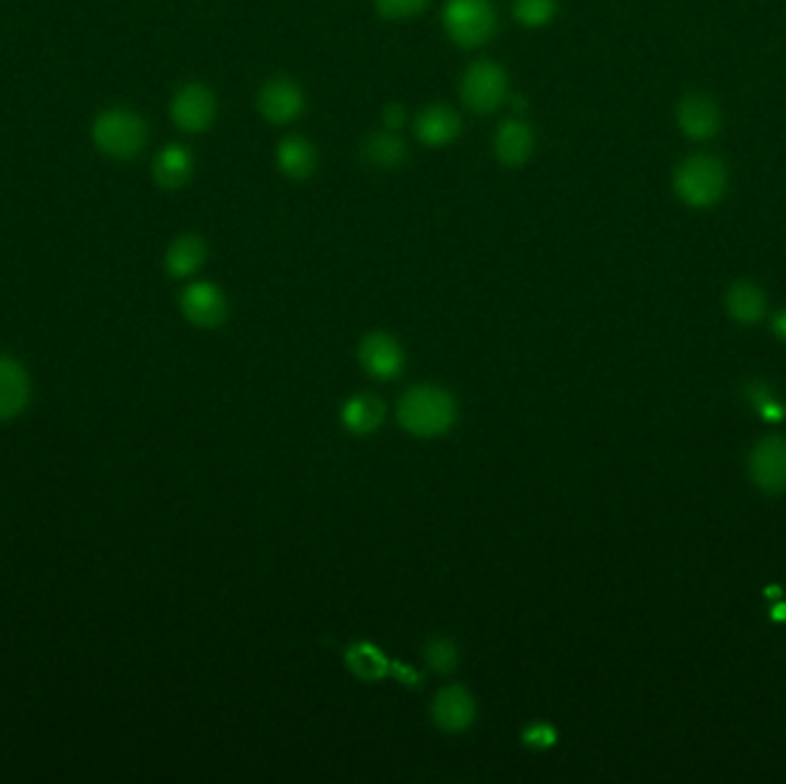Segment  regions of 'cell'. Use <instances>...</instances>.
I'll return each instance as SVG.
<instances>
[{"label": "cell", "mask_w": 786, "mask_h": 784, "mask_svg": "<svg viewBox=\"0 0 786 784\" xmlns=\"http://www.w3.org/2000/svg\"><path fill=\"white\" fill-rule=\"evenodd\" d=\"M182 313L203 330H215L228 318V302L215 284H192L180 297Z\"/></svg>", "instance_id": "30bf717a"}, {"label": "cell", "mask_w": 786, "mask_h": 784, "mask_svg": "<svg viewBox=\"0 0 786 784\" xmlns=\"http://www.w3.org/2000/svg\"><path fill=\"white\" fill-rule=\"evenodd\" d=\"M522 741L529 748L545 750V748H552L554 743H557V731H554V727L547 723H534L522 731Z\"/></svg>", "instance_id": "484cf974"}, {"label": "cell", "mask_w": 786, "mask_h": 784, "mask_svg": "<svg viewBox=\"0 0 786 784\" xmlns=\"http://www.w3.org/2000/svg\"><path fill=\"white\" fill-rule=\"evenodd\" d=\"M444 28L462 49H476L497 31L495 5L490 0H447Z\"/></svg>", "instance_id": "277c9868"}, {"label": "cell", "mask_w": 786, "mask_h": 784, "mask_svg": "<svg viewBox=\"0 0 786 784\" xmlns=\"http://www.w3.org/2000/svg\"><path fill=\"white\" fill-rule=\"evenodd\" d=\"M407 123V113L401 104H389L384 108V125L389 131H398Z\"/></svg>", "instance_id": "83f0119b"}, {"label": "cell", "mask_w": 786, "mask_h": 784, "mask_svg": "<svg viewBox=\"0 0 786 784\" xmlns=\"http://www.w3.org/2000/svg\"><path fill=\"white\" fill-rule=\"evenodd\" d=\"M474 718H476V702L465 688L449 685L444 690H439V695L432 702V720L439 729L449 734H460L472 727Z\"/></svg>", "instance_id": "7c38bea8"}, {"label": "cell", "mask_w": 786, "mask_h": 784, "mask_svg": "<svg viewBox=\"0 0 786 784\" xmlns=\"http://www.w3.org/2000/svg\"><path fill=\"white\" fill-rule=\"evenodd\" d=\"M345 660H348L352 675L363 681H378L386 677V672L391 670V662L384 658V654L378 647H373L371 642L352 644L350 652L345 654Z\"/></svg>", "instance_id": "7402d4cb"}, {"label": "cell", "mask_w": 786, "mask_h": 784, "mask_svg": "<svg viewBox=\"0 0 786 784\" xmlns=\"http://www.w3.org/2000/svg\"><path fill=\"white\" fill-rule=\"evenodd\" d=\"M727 313L741 325H756L766 318L768 299L766 292L752 281H736L725 295Z\"/></svg>", "instance_id": "e0dca14e"}, {"label": "cell", "mask_w": 786, "mask_h": 784, "mask_svg": "<svg viewBox=\"0 0 786 784\" xmlns=\"http://www.w3.org/2000/svg\"><path fill=\"white\" fill-rule=\"evenodd\" d=\"M258 111L274 125H288L304 111V92L292 79H269L258 92Z\"/></svg>", "instance_id": "9c48e42d"}, {"label": "cell", "mask_w": 786, "mask_h": 784, "mask_svg": "<svg viewBox=\"0 0 786 784\" xmlns=\"http://www.w3.org/2000/svg\"><path fill=\"white\" fill-rule=\"evenodd\" d=\"M460 95L465 106L478 115L497 111L508 97V77L504 67L490 60L470 65L460 81Z\"/></svg>", "instance_id": "5b68a950"}, {"label": "cell", "mask_w": 786, "mask_h": 784, "mask_svg": "<svg viewBox=\"0 0 786 784\" xmlns=\"http://www.w3.org/2000/svg\"><path fill=\"white\" fill-rule=\"evenodd\" d=\"M384 419V405L371 394L350 399L343 407V424L355 435H368L380 428Z\"/></svg>", "instance_id": "44dd1931"}, {"label": "cell", "mask_w": 786, "mask_h": 784, "mask_svg": "<svg viewBox=\"0 0 786 784\" xmlns=\"http://www.w3.org/2000/svg\"><path fill=\"white\" fill-rule=\"evenodd\" d=\"M536 136L524 120H506L495 136V154L504 166H522L534 154Z\"/></svg>", "instance_id": "9a60e30c"}, {"label": "cell", "mask_w": 786, "mask_h": 784, "mask_svg": "<svg viewBox=\"0 0 786 784\" xmlns=\"http://www.w3.org/2000/svg\"><path fill=\"white\" fill-rule=\"evenodd\" d=\"M759 414H761V417H764L766 422H779V419L784 417V410L773 401V403H768L764 410H761Z\"/></svg>", "instance_id": "f546056e"}, {"label": "cell", "mask_w": 786, "mask_h": 784, "mask_svg": "<svg viewBox=\"0 0 786 784\" xmlns=\"http://www.w3.org/2000/svg\"><path fill=\"white\" fill-rule=\"evenodd\" d=\"M674 194L692 210H708L718 205L729 187L727 164L715 154L697 152L685 157L672 177Z\"/></svg>", "instance_id": "6da1fadb"}, {"label": "cell", "mask_w": 786, "mask_h": 784, "mask_svg": "<svg viewBox=\"0 0 786 784\" xmlns=\"http://www.w3.org/2000/svg\"><path fill=\"white\" fill-rule=\"evenodd\" d=\"M361 159L380 171H396L405 164L407 146L396 131H373L363 138Z\"/></svg>", "instance_id": "ac0fdd59"}, {"label": "cell", "mask_w": 786, "mask_h": 784, "mask_svg": "<svg viewBox=\"0 0 786 784\" xmlns=\"http://www.w3.org/2000/svg\"><path fill=\"white\" fill-rule=\"evenodd\" d=\"M559 0H513V14L527 28H541L554 19Z\"/></svg>", "instance_id": "603a6c76"}, {"label": "cell", "mask_w": 786, "mask_h": 784, "mask_svg": "<svg viewBox=\"0 0 786 784\" xmlns=\"http://www.w3.org/2000/svg\"><path fill=\"white\" fill-rule=\"evenodd\" d=\"M750 476L768 495L786 491V437L768 435L756 442L750 453Z\"/></svg>", "instance_id": "8992f818"}, {"label": "cell", "mask_w": 786, "mask_h": 784, "mask_svg": "<svg viewBox=\"0 0 786 784\" xmlns=\"http://www.w3.org/2000/svg\"><path fill=\"white\" fill-rule=\"evenodd\" d=\"M771 616L775 621H786V603H777L773 610H771Z\"/></svg>", "instance_id": "4dcf8cb0"}, {"label": "cell", "mask_w": 786, "mask_h": 784, "mask_svg": "<svg viewBox=\"0 0 786 784\" xmlns=\"http://www.w3.org/2000/svg\"><path fill=\"white\" fill-rule=\"evenodd\" d=\"M359 361L373 378L393 380L403 373L405 355L396 338L384 332H375L361 341Z\"/></svg>", "instance_id": "8fae6325"}, {"label": "cell", "mask_w": 786, "mask_h": 784, "mask_svg": "<svg viewBox=\"0 0 786 784\" xmlns=\"http://www.w3.org/2000/svg\"><path fill=\"white\" fill-rule=\"evenodd\" d=\"M455 401L437 387H414L398 405V422L416 437L442 435L455 424Z\"/></svg>", "instance_id": "3957f363"}, {"label": "cell", "mask_w": 786, "mask_h": 784, "mask_svg": "<svg viewBox=\"0 0 786 784\" xmlns=\"http://www.w3.org/2000/svg\"><path fill=\"white\" fill-rule=\"evenodd\" d=\"M31 380L21 364L0 357V422L14 419L28 405Z\"/></svg>", "instance_id": "2e32d148"}, {"label": "cell", "mask_w": 786, "mask_h": 784, "mask_svg": "<svg viewBox=\"0 0 786 784\" xmlns=\"http://www.w3.org/2000/svg\"><path fill=\"white\" fill-rule=\"evenodd\" d=\"M90 136L102 154L115 161H129L143 152L148 143V125L136 111L115 106L97 115Z\"/></svg>", "instance_id": "7a4b0ae2"}, {"label": "cell", "mask_w": 786, "mask_h": 784, "mask_svg": "<svg viewBox=\"0 0 786 784\" xmlns=\"http://www.w3.org/2000/svg\"><path fill=\"white\" fill-rule=\"evenodd\" d=\"M745 399L750 401V405H752L756 412H761L768 403L775 401L773 394H771V389H768L764 382H750V384L745 387Z\"/></svg>", "instance_id": "4316f807"}, {"label": "cell", "mask_w": 786, "mask_h": 784, "mask_svg": "<svg viewBox=\"0 0 786 784\" xmlns=\"http://www.w3.org/2000/svg\"><path fill=\"white\" fill-rule=\"evenodd\" d=\"M771 330H773V334H775L779 341L786 343V309H779V311L773 315Z\"/></svg>", "instance_id": "f1b7e54d"}, {"label": "cell", "mask_w": 786, "mask_h": 784, "mask_svg": "<svg viewBox=\"0 0 786 784\" xmlns=\"http://www.w3.org/2000/svg\"><path fill=\"white\" fill-rule=\"evenodd\" d=\"M414 131L421 143H426L430 148H442V146L453 143L460 136L462 120L453 108H449L444 104H432L416 115Z\"/></svg>", "instance_id": "4fadbf2b"}, {"label": "cell", "mask_w": 786, "mask_h": 784, "mask_svg": "<svg viewBox=\"0 0 786 784\" xmlns=\"http://www.w3.org/2000/svg\"><path fill=\"white\" fill-rule=\"evenodd\" d=\"M428 5V0H375L378 12L389 21H403L419 16Z\"/></svg>", "instance_id": "d4e9b609"}, {"label": "cell", "mask_w": 786, "mask_h": 784, "mask_svg": "<svg viewBox=\"0 0 786 784\" xmlns=\"http://www.w3.org/2000/svg\"><path fill=\"white\" fill-rule=\"evenodd\" d=\"M677 123L690 141L704 143L718 136L723 127V113L718 102L710 100L708 95L690 92L677 106Z\"/></svg>", "instance_id": "ba28073f"}, {"label": "cell", "mask_w": 786, "mask_h": 784, "mask_svg": "<svg viewBox=\"0 0 786 784\" xmlns=\"http://www.w3.org/2000/svg\"><path fill=\"white\" fill-rule=\"evenodd\" d=\"M276 164L281 173L292 180H307L317 169V152L304 136L290 134L276 148Z\"/></svg>", "instance_id": "d6986e66"}, {"label": "cell", "mask_w": 786, "mask_h": 784, "mask_svg": "<svg viewBox=\"0 0 786 784\" xmlns=\"http://www.w3.org/2000/svg\"><path fill=\"white\" fill-rule=\"evenodd\" d=\"M424 656L430 670H435L437 675H451L458 667V647L449 639V637H432L426 642L424 647Z\"/></svg>", "instance_id": "cb8c5ba5"}, {"label": "cell", "mask_w": 786, "mask_h": 784, "mask_svg": "<svg viewBox=\"0 0 786 784\" xmlns=\"http://www.w3.org/2000/svg\"><path fill=\"white\" fill-rule=\"evenodd\" d=\"M205 258H207L205 240L198 235H182L169 246L164 265L173 279H187V276L196 274L205 265Z\"/></svg>", "instance_id": "ffe728a7"}, {"label": "cell", "mask_w": 786, "mask_h": 784, "mask_svg": "<svg viewBox=\"0 0 786 784\" xmlns=\"http://www.w3.org/2000/svg\"><path fill=\"white\" fill-rule=\"evenodd\" d=\"M766 593H768V596H782V589H779V587H768Z\"/></svg>", "instance_id": "1f68e13d"}, {"label": "cell", "mask_w": 786, "mask_h": 784, "mask_svg": "<svg viewBox=\"0 0 786 784\" xmlns=\"http://www.w3.org/2000/svg\"><path fill=\"white\" fill-rule=\"evenodd\" d=\"M171 118L182 131H205L217 118V100L212 90L200 83L182 85L171 102Z\"/></svg>", "instance_id": "52a82bcc"}, {"label": "cell", "mask_w": 786, "mask_h": 784, "mask_svg": "<svg viewBox=\"0 0 786 784\" xmlns=\"http://www.w3.org/2000/svg\"><path fill=\"white\" fill-rule=\"evenodd\" d=\"M194 175V154L187 146L171 143L161 148L152 161V177L161 189L177 192Z\"/></svg>", "instance_id": "5bb4252c"}]
</instances>
